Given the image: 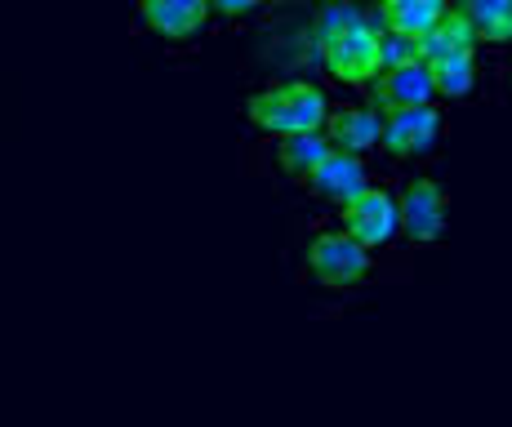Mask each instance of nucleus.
I'll return each instance as SVG.
<instances>
[{
	"mask_svg": "<svg viewBox=\"0 0 512 427\" xmlns=\"http://www.w3.org/2000/svg\"><path fill=\"white\" fill-rule=\"evenodd\" d=\"M419 45H423V63H437V58L459 54V49H481V36H477V27L468 23L464 9L455 5L428 36H419Z\"/></svg>",
	"mask_w": 512,
	"mask_h": 427,
	"instance_id": "13",
	"label": "nucleus"
},
{
	"mask_svg": "<svg viewBox=\"0 0 512 427\" xmlns=\"http://www.w3.org/2000/svg\"><path fill=\"white\" fill-rule=\"evenodd\" d=\"M326 134L339 152H352V156H383V112L361 98L352 103H334L330 116H326Z\"/></svg>",
	"mask_w": 512,
	"mask_h": 427,
	"instance_id": "9",
	"label": "nucleus"
},
{
	"mask_svg": "<svg viewBox=\"0 0 512 427\" xmlns=\"http://www.w3.org/2000/svg\"><path fill=\"white\" fill-rule=\"evenodd\" d=\"M312 54L330 72V81L348 89H370L383 72V18L379 9L352 5V0H330L312 18Z\"/></svg>",
	"mask_w": 512,
	"mask_h": 427,
	"instance_id": "2",
	"label": "nucleus"
},
{
	"mask_svg": "<svg viewBox=\"0 0 512 427\" xmlns=\"http://www.w3.org/2000/svg\"><path fill=\"white\" fill-rule=\"evenodd\" d=\"M134 9H139V23L152 36H161L165 45L201 41L214 18L210 0H134Z\"/></svg>",
	"mask_w": 512,
	"mask_h": 427,
	"instance_id": "8",
	"label": "nucleus"
},
{
	"mask_svg": "<svg viewBox=\"0 0 512 427\" xmlns=\"http://www.w3.org/2000/svg\"><path fill=\"white\" fill-rule=\"evenodd\" d=\"M277 5H303V0H277Z\"/></svg>",
	"mask_w": 512,
	"mask_h": 427,
	"instance_id": "20",
	"label": "nucleus"
},
{
	"mask_svg": "<svg viewBox=\"0 0 512 427\" xmlns=\"http://www.w3.org/2000/svg\"><path fill=\"white\" fill-rule=\"evenodd\" d=\"M352 5H366V9H379L383 0H352Z\"/></svg>",
	"mask_w": 512,
	"mask_h": 427,
	"instance_id": "19",
	"label": "nucleus"
},
{
	"mask_svg": "<svg viewBox=\"0 0 512 427\" xmlns=\"http://www.w3.org/2000/svg\"><path fill=\"white\" fill-rule=\"evenodd\" d=\"M397 205H401V232H406L410 245L428 250V245H441L450 232V196L437 178L428 174H401L397 183Z\"/></svg>",
	"mask_w": 512,
	"mask_h": 427,
	"instance_id": "4",
	"label": "nucleus"
},
{
	"mask_svg": "<svg viewBox=\"0 0 512 427\" xmlns=\"http://www.w3.org/2000/svg\"><path fill=\"white\" fill-rule=\"evenodd\" d=\"M455 5L477 27L481 45H495V49L512 45V0H455Z\"/></svg>",
	"mask_w": 512,
	"mask_h": 427,
	"instance_id": "15",
	"label": "nucleus"
},
{
	"mask_svg": "<svg viewBox=\"0 0 512 427\" xmlns=\"http://www.w3.org/2000/svg\"><path fill=\"white\" fill-rule=\"evenodd\" d=\"M441 138H446V112L437 103L383 116V156L397 165H419L437 156Z\"/></svg>",
	"mask_w": 512,
	"mask_h": 427,
	"instance_id": "6",
	"label": "nucleus"
},
{
	"mask_svg": "<svg viewBox=\"0 0 512 427\" xmlns=\"http://www.w3.org/2000/svg\"><path fill=\"white\" fill-rule=\"evenodd\" d=\"M383 67H401V63H419L423 58V45H419V36H410V32H392V27H383Z\"/></svg>",
	"mask_w": 512,
	"mask_h": 427,
	"instance_id": "16",
	"label": "nucleus"
},
{
	"mask_svg": "<svg viewBox=\"0 0 512 427\" xmlns=\"http://www.w3.org/2000/svg\"><path fill=\"white\" fill-rule=\"evenodd\" d=\"M334 152L326 129H308V134H290V138H272V165L290 187H308V178L317 174V165Z\"/></svg>",
	"mask_w": 512,
	"mask_h": 427,
	"instance_id": "11",
	"label": "nucleus"
},
{
	"mask_svg": "<svg viewBox=\"0 0 512 427\" xmlns=\"http://www.w3.org/2000/svg\"><path fill=\"white\" fill-rule=\"evenodd\" d=\"M504 89H508V98H512V58L504 63Z\"/></svg>",
	"mask_w": 512,
	"mask_h": 427,
	"instance_id": "18",
	"label": "nucleus"
},
{
	"mask_svg": "<svg viewBox=\"0 0 512 427\" xmlns=\"http://www.w3.org/2000/svg\"><path fill=\"white\" fill-rule=\"evenodd\" d=\"M214 18H228V23H241V18H254L268 0H210Z\"/></svg>",
	"mask_w": 512,
	"mask_h": 427,
	"instance_id": "17",
	"label": "nucleus"
},
{
	"mask_svg": "<svg viewBox=\"0 0 512 427\" xmlns=\"http://www.w3.org/2000/svg\"><path fill=\"white\" fill-rule=\"evenodd\" d=\"M330 94L317 81H272L263 89H254L245 98V125L259 138H290V134H308V129H326L330 116Z\"/></svg>",
	"mask_w": 512,
	"mask_h": 427,
	"instance_id": "3",
	"label": "nucleus"
},
{
	"mask_svg": "<svg viewBox=\"0 0 512 427\" xmlns=\"http://www.w3.org/2000/svg\"><path fill=\"white\" fill-rule=\"evenodd\" d=\"M339 223L366 245L370 254L392 250L397 241H406L401 232V205H397V187L392 183H370L357 201H348L339 210Z\"/></svg>",
	"mask_w": 512,
	"mask_h": 427,
	"instance_id": "5",
	"label": "nucleus"
},
{
	"mask_svg": "<svg viewBox=\"0 0 512 427\" xmlns=\"http://www.w3.org/2000/svg\"><path fill=\"white\" fill-rule=\"evenodd\" d=\"M290 267L294 281L308 285V290H321L330 299H348V294H361L379 276V254H370L339 223V214H317L294 241Z\"/></svg>",
	"mask_w": 512,
	"mask_h": 427,
	"instance_id": "1",
	"label": "nucleus"
},
{
	"mask_svg": "<svg viewBox=\"0 0 512 427\" xmlns=\"http://www.w3.org/2000/svg\"><path fill=\"white\" fill-rule=\"evenodd\" d=\"M432 67V85H437V98H446V103H459V98H468L472 89H477V49H459V54H446L437 58Z\"/></svg>",
	"mask_w": 512,
	"mask_h": 427,
	"instance_id": "14",
	"label": "nucleus"
},
{
	"mask_svg": "<svg viewBox=\"0 0 512 427\" xmlns=\"http://www.w3.org/2000/svg\"><path fill=\"white\" fill-rule=\"evenodd\" d=\"M370 103L379 107L383 116L388 112H406V107H428L437 103V85H432V67L423 63H401V67H383L379 76L370 81Z\"/></svg>",
	"mask_w": 512,
	"mask_h": 427,
	"instance_id": "10",
	"label": "nucleus"
},
{
	"mask_svg": "<svg viewBox=\"0 0 512 427\" xmlns=\"http://www.w3.org/2000/svg\"><path fill=\"white\" fill-rule=\"evenodd\" d=\"M370 183H379V178H374L366 156H352V152H339V147H334L326 161L317 165V174L308 178V187H303V192H308L317 205H326V210L339 214L343 205L357 201Z\"/></svg>",
	"mask_w": 512,
	"mask_h": 427,
	"instance_id": "7",
	"label": "nucleus"
},
{
	"mask_svg": "<svg viewBox=\"0 0 512 427\" xmlns=\"http://www.w3.org/2000/svg\"><path fill=\"white\" fill-rule=\"evenodd\" d=\"M450 9H455V0H383L379 18H383V27H392V32L428 36Z\"/></svg>",
	"mask_w": 512,
	"mask_h": 427,
	"instance_id": "12",
	"label": "nucleus"
}]
</instances>
